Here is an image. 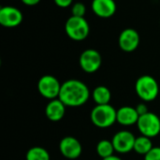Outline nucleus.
Listing matches in <instances>:
<instances>
[{
    "label": "nucleus",
    "instance_id": "f03ea898",
    "mask_svg": "<svg viewBox=\"0 0 160 160\" xmlns=\"http://www.w3.org/2000/svg\"><path fill=\"white\" fill-rule=\"evenodd\" d=\"M92 123L99 128H107L117 122V111L110 104L97 105L90 113Z\"/></svg>",
    "mask_w": 160,
    "mask_h": 160
},
{
    "label": "nucleus",
    "instance_id": "a211bd4d",
    "mask_svg": "<svg viewBox=\"0 0 160 160\" xmlns=\"http://www.w3.org/2000/svg\"><path fill=\"white\" fill-rule=\"evenodd\" d=\"M26 160H50V154L49 152L40 146H34L30 148L26 155Z\"/></svg>",
    "mask_w": 160,
    "mask_h": 160
},
{
    "label": "nucleus",
    "instance_id": "ddd939ff",
    "mask_svg": "<svg viewBox=\"0 0 160 160\" xmlns=\"http://www.w3.org/2000/svg\"><path fill=\"white\" fill-rule=\"evenodd\" d=\"M66 105L59 99L50 100L45 108V114L52 122H58L63 119L66 113Z\"/></svg>",
    "mask_w": 160,
    "mask_h": 160
},
{
    "label": "nucleus",
    "instance_id": "0eeeda50",
    "mask_svg": "<svg viewBox=\"0 0 160 160\" xmlns=\"http://www.w3.org/2000/svg\"><path fill=\"white\" fill-rule=\"evenodd\" d=\"M102 64V57L95 49H87L83 51L79 58V65L81 68L86 73L97 72Z\"/></svg>",
    "mask_w": 160,
    "mask_h": 160
},
{
    "label": "nucleus",
    "instance_id": "5701e85b",
    "mask_svg": "<svg viewBox=\"0 0 160 160\" xmlns=\"http://www.w3.org/2000/svg\"><path fill=\"white\" fill-rule=\"evenodd\" d=\"M22 4H24L25 6H28V7H33V6H36L38 5L41 0H21Z\"/></svg>",
    "mask_w": 160,
    "mask_h": 160
},
{
    "label": "nucleus",
    "instance_id": "f3484780",
    "mask_svg": "<svg viewBox=\"0 0 160 160\" xmlns=\"http://www.w3.org/2000/svg\"><path fill=\"white\" fill-rule=\"evenodd\" d=\"M114 152L115 150H114L112 141L101 140L97 144V153L102 159L113 156Z\"/></svg>",
    "mask_w": 160,
    "mask_h": 160
},
{
    "label": "nucleus",
    "instance_id": "b1692460",
    "mask_svg": "<svg viewBox=\"0 0 160 160\" xmlns=\"http://www.w3.org/2000/svg\"><path fill=\"white\" fill-rule=\"evenodd\" d=\"M102 160H123L122 158H120L119 157H117V156H112V157H109V158H103Z\"/></svg>",
    "mask_w": 160,
    "mask_h": 160
},
{
    "label": "nucleus",
    "instance_id": "f8f14e48",
    "mask_svg": "<svg viewBox=\"0 0 160 160\" xmlns=\"http://www.w3.org/2000/svg\"><path fill=\"white\" fill-rule=\"evenodd\" d=\"M91 8L96 16L108 19L115 14L117 7L114 0H93Z\"/></svg>",
    "mask_w": 160,
    "mask_h": 160
},
{
    "label": "nucleus",
    "instance_id": "f257e3e1",
    "mask_svg": "<svg viewBox=\"0 0 160 160\" xmlns=\"http://www.w3.org/2000/svg\"><path fill=\"white\" fill-rule=\"evenodd\" d=\"M89 97V88L83 82L70 79L62 83L58 98L67 107H80L88 101Z\"/></svg>",
    "mask_w": 160,
    "mask_h": 160
},
{
    "label": "nucleus",
    "instance_id": "9d476101",
    "mask_svg": "<svg viewBox=\"0 0 160 160\" xmlns=\"http://www.w3.org/2000/svg\"><path fill=\"white\" fill-rule=\"evenodd\" d=\"M59 150L68 159H77L82 153V146L79 140L72 136L64 137L59 142Z\"/></svg>",
    "mask_w": 160,
    "mask_h": 160
},
{
    "label": "nucleus",
    "instance_id": "39448f33",
    "mask_svg": "<svg viewBox=\"0 0 160 160\" xmlns=\"http://www.w3.org/2000/svg\"><path fill=\"white\" fill-rule=\"evenodd\" d=\"M137 127L142 135L154 138L160 134V118L154 112H147L139 117Z\"/></svg>",
    "mask_w": 160,
    "mask_h": 160
},
{
    "label": "nucleus",
    "instance_id": "6ab92c4d",
    "mask_svg": "<svg viewBox=\"0 0 160 160\" xmlns=\"http://www.w3.org/2000/svg\"><path fill=\"white\" fill-rule=\"evenodd\" d=\"M86 13V7L82 2L73 3L71 6V15L76 17H84Z\"/></svg>",
    "mask_w": 160,
    "mask_h": 160
},
{
    "label": "nucleus",
    "instance_id": "20e7f679",
    "mask_svg": "<svg viewBox=\"0 0 160 160\" xmlns=\"http://www.w3.org/2000/svg\"><path fill=\"white\" fill-rule=\"evenodd\" d=\"M65 31L70 39L82 41L89 36L90 26L84 17H76L71 15L65 23Z\"/></svg>",
    "mask_w": 160,
    "mask_h": 160
},
{
    "label": "nucleus",
    "instance_id": "2eb2a0df",
    "mask_svg": "<svg viewBox=\"0 0 160 160\" xmlns=\"http://www.w3.org/2000/svg\"><path fill=\"white\" fill-rule=\"evenodd\" d=\"M92 98L97 105L110 104V101L112 99V93L108 87L104 85H99L93 90Z\"/></svg>",
    "mask_w": 160,
    "mask_h": 160
},
{
    "label": "nucleus",
    "instance_id": "4468645a",
    "mask_svg": "<svg viewBox=\"0 0 160 160\" xmlns=\"http://www.w3.org/2000/svg\"><path fill=\"white\" fill-rule=\"evenodd\" d=\"M139 117L136 108L131 106H124L117 111V122L125 127L137 125Z\"/></svg>",
    "mask_w": 160,
    "mask_h": 160
},
{
    "label": "nucleus",
    "instance_id": "6e6552de",
    "mask_svg": "<svg viewBox=\"0 0 160 160\" xmlns=\"http://www.w3.org/2000/svg\"><path fill=\"white\" fill-rule=\"evenodd\" d=\"M135 136L128 130H122L114 134L112 142L115 152L119 154H128L134 149Z\"/></svg>",
    "mask_w": 160,
    "mask_h": 160
},
{
    "label": "nucleus",
    "instance_id": "aec40b11",
    "mask_svg": "<svg viewBox=\"0 0 160 160\" xmlns=\"http://www.w3.org/2000/svg\"><path fill=\"white\" fill-rule=\"evenodd\" d=\"M144 160H160V147H153L144 156Z\"/></svg>",
    "mask_w": 160,
    "mask_h": 160
},
{
    "label": "nucleus",
    "instance_id": "dca6fc26",
    "mask_svg": "<svg viewBox=\"0 0 160 160\" xmlns=\"http://www.w3.org/2000/svg\"><path fill=\"white\" fill-rule=\"evenodd\" d=\"M153 142L151 141V138H148L146 136H140L137 137L134 143V151L142 156H145L152 148H153Z\"/></svg>",
    "mask_w": 160,
    "mask_h": 160
},
{
    "label": "nucleus",
    "instance_id": "1a4fd4ad",
    "mask_svg": "<svg viewBox=\"0 0 160 160\" xmlns=\"http://www.w3.org/2000/svg\"><path fill=\"white\" fill-rule=\"evenodd\" d=\"M23 15L22 11L12 6H5L0 8V24L7 28L17 27L22 23Z\"/></svg>",
    "mask_w": 160,
    "mask_h": 160
},
{
    "label": "nucleus",
    "instance_id": "412c9836",
    "mask_svg": "<svg viewBox=\"0 0 160 160\" xmlns=\"http://www.w3.org/2000/svg\"><path fill=\"white\" fill-rule=\"evenodd\" d=\"M53 1L57 7L62 8H66L73 5V0H53Z\"/></svg>",
    "mask_w": 160,
    "mask_h": 160
},
{
    "label": "nucleus",
    "instance_id": "4be33fe9",
    "mask_svg": "<svg viewBox=\"0 0 160 160\" xmlns=\"http://www.w3.org/2000/svg\"><path fill=\"white\" fill-rule=\"evenodd\" d=\"M136 111H137V112L139 113L140 116L141 115H143V114H145L147 112H149V111H148L147 106H146L145 103H140V104H138L137 107H136Z\"/></svg>",
    "mask_w": 160,
    "mask_h": 160
},
{
    "label": "nucleus",
    "instance_id": "7ed1b4c3",
    "mask_svg": "<svg viewBox=\"0 0 160 160\" xmlns=\"http://www.w3.org/2000/svg\"><path fill=\"white\" fill-rule=\"evenodd\" d=\"M135 91L142 100L150 102L158 98L159 93V85L154 77L150 75H142L136 81Z\"/></svg>",
    "mask_w": 160,
    "mask_h": 160
},
{
    "label": "nucleus",
    "instance_id": "9b49d317",
    "mask_svg": "<svg viewBox=\"0 0 160 160\" xmlns=\"http://www.w3.org/2000/svg\"><path fill=\"white\" fill-rule=\"evenodd\" d=\"M140 40V35L135 29L126 28L119 35L118 45L123 52H132L139 47Z\"/></svg>",
    "mask_w": 160,
    "mask_h": 160
},
{
    "label": "nucleus",
    "instance_id": "423d86ee",
    "mask_svg": "<svg viewBox=\"0 0 160 160\" xmlns=\"http://www.w3.org/2000/svg\"><path fill=\"white\" fill-rule=\"evenodd\" d=\"M60 82L52 75H44L38 82V90L39 94L50 100L58 98L61 90Z\"/></svg>",
    "mask_w": 160,
    "mask_h": 160
}]
</instances>
